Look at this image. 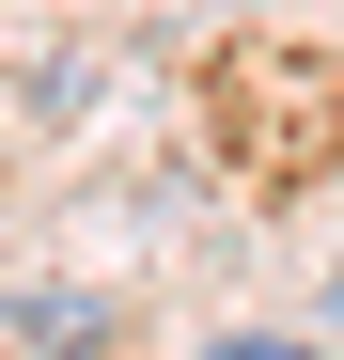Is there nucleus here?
Wrapping results in <instances>:
<instances>
[{
  "mask_svg": "<svg viewBox=\"0 0 344 360\" xmlns=\"http://www.w3.org/2000/svg\"><path fill=\"white\" fill-rule=\"evenodd\" d=\"M0 329H16L32 360H94V345H110V297H79V282H32Z\"/></svg>",
  "mask_w": 344,
  "mask_h": 360,
  "instance_id": "f257e3e1",
  "label": "nucleus"
},
{
  "mask_svg": "<svg viewBox=\"0 0 344 360\" xmlns=\"http://www.w3.org/2000/svg\"><path fill=\"white\" fill-rule=\"evenodd\" d=\"M204 360H313V345H298V329H219Z\"/></svg>",
  "mask_w": 344,
  "mask_h": 360,
  "instance_id": "f03ea898",
  "label": "nucleus"
}]
</instances>
